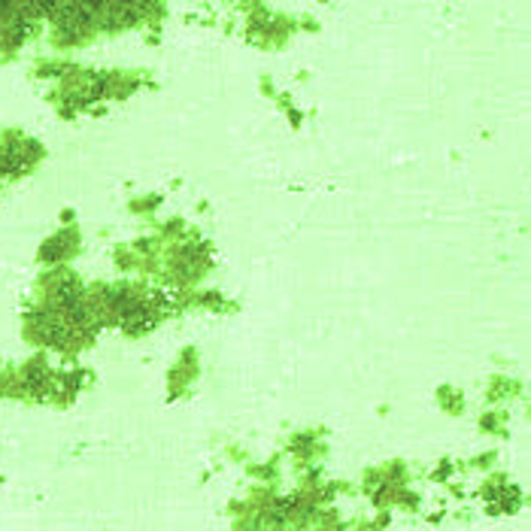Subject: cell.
Wrapping results in <instances>:
<instances>
[{
    "mask_svg": "<svg viewBox=\"0 0 531 531\" xmlns=\"http://www.w3.org/2000/svg\"><path fill=\"white\" fill-rule=\"evenodd\" d=\"M67 249H70V234H61L52 246H46V256H49V258H58V256H64Z\"/></svg>",
    "mask_w": 531,
    "mask_h": 531,
    "instance_id": "2",
    "label": "cell"
},
{
    "mask_svg": "<svg viewBox=\"0 0 531 531\" xmlns=\"http://www.w3.org/2000/svg\"><path fill=\"white\" fill-rule=\"evenodd\" d=\"M52 300H55L58 310H64V307H70V304H76V300H82L76 280H61V283H58V285L52 288Z\"/></svg>",
    "mask_w": 531,
    "mask_h": 531,
    "instance_id": "1",
    "label": "cell"
}]
</instances>
